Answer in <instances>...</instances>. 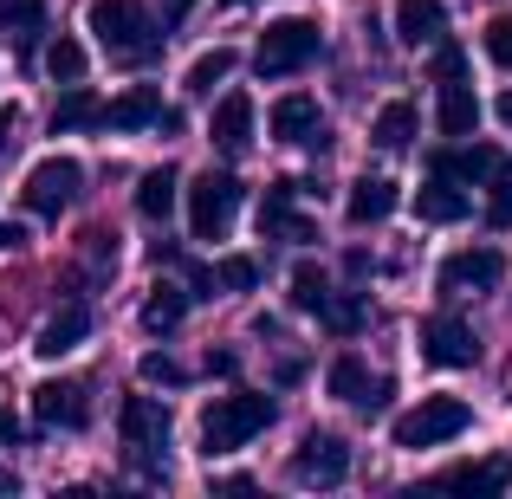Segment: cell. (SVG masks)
I'll return each instance as SVG.
<instances>
[{
    "instance_id": "22",
    "label": "cell",
    "mask_w": 512,
    "mask_h": 499,
    "mask_svg": "<svg viewBox=\"0 0 512 499\" xmlns=\"http://www.w3.org/2000/svg\"><path fill=\"white\" fill-rule=\"evenodd\" d=\"M512 480V461L506 454H487V461H467V467H448L435 487H454V493H500Z\"/></svg>"
},
{
    "instance_id": "37",
    "label": "cell",
    "mask_w": 512,
    "mask_h": 499,
    "mask_svg": "<svg viewBox=\"0 0 512 499\" xmlns=\"http://www.w3.org/2000/svg\"><path fill=\"white\" fill-rule=\"evenodd\" d=\"M188 273V299H214V292H221V279H214V266H201V260H188L182 266Z\"/></svg>"
},
{
    "instance_id": "18",
    "label": "cell",
    "mask_w": 512,
    "mask_h": 499,
    "mask_svg": "<svg viewBox=\"0 0 512 499\" xmlns=\"http://www.w3.org/2000/svg\"><path fill=\"white\" fill-rule=\"evenodd\" d=\"M448 33V7L441 0H396V39L402 46H435Z\"/></svg>"
},
{
    "instance_id": "12",
    "label": "cell",
    "mask_w": 512,
    "mask_h": 499,
    "mask_svg": "<svg viewBox=\"0 0 512 499\" xmlns=\"http://www.w3.org/2000/svg\"><path fill=\"white\" fill-rule=\"evenodd\" d=\"M506 279V253L500 247H467L441 260V292H487Z\"/></svg>"
},
{
    "instance_id": "3",
    "label": "cell",
    "mask_w": 512,
    "mask_h": 499,
    "mask_svg": "<svg viewBox=\"0 0 512 499\" xmlns=\"http://www.w3.org/2000/svg\"><path fill=\"white\" fill-rule=\"evenodd\" d=\"M318 52H325L318 26L305 20V13H292V20H273V26L260 33V46H253V65H260V78H292V72H305Z\"/></svg>"
},
{
    "instance_id": "23",
    "label": "cell",
    "mask_w": 512,
    "mask_h": 499,
    "mask_svg": "<svg viewBox=\"0 0 512 499\" xmlns=\"http://www.w3.org/2000/svg\"><path fill=\"white\" fill-rule=\"evenodd\" d=\"M493 163H500V150H487V143H474V150H435V156H428V175H448V182H487Z\"/></svg>"
},
{
    "instance_id": "6",
    "label": "cell",
    "mask_w": 512,
    "mask_h": 499,
    "mask_svg": "<svg viewBox=\"0 0 512 499\" xmlns=\"http://www.w3.org/2000/svg\"><path fill=\"white\" fill-rule=\"evenodd\" d=\"M474 409L461 396H422L409 415H396V448H441V441L467 435Z\"/></svg>"
},
{
    "instance_id": "25",
    "label": "cell",
    "mask_w": 512,
    "mask_h": 499,
    "mask_svg": "<svg viewBox=\"0 0 512 499\" xmlns=\"http://www.w3.org/2000/svg\"><path fill=\"white\" fill-rule=\"evenodd\" d=\"M370 143H376V150H409V143H415V104L409 98L383 104L376 124H370Z\"/></svg>"
},
{
    "instance_id": "29",
    "label": "cell",
    "mask_w": 512,
    "mask_h": 499,
    "mask_svg": "<svg viewBox=\"0 0 512 499\" xmlns=\"http://www.w3.org/2000/svg\"><path fill=\"white\" fill-rule=\"evenodd\" d=\"M234 72V46H214V52H201L195 65H188V78H182V91L188 98H214V85Z\"/></svg>"
},
{
    "instance_id": "31",
    "label": "cell",
    "mask_w": 512,
    "mask_h": 499,
    "mask_svg": "<svg viewBox=\"0 0 512 499\" xmlns=\"http://www.w3.org/2000/svg\"><path fill=\"white\" fill-rule=\"evenodd\" d=\"M46 78L52 85H78V78H85V46H78L72 33H59L46 46Z\"/></svg>"
},
{
    "instance_id": "35",
    "label": "cell",
    "mask_w": 512,
    "mask_h": 499,
    "mask_svg": "<svg viewBox=\"0 0 512 499\" xmlns=\"http://www.w3.org/2000/svg\"><path fill=\"white\" fill-rule=\"evenodd\" d=\"M487 59L512 72V13H493L487 20Z\"/></svg>"
},
{
    "instance_id": "11",
    "label": "cell",
    "mask_w": 512,
    "mask_h": 499,
    "mask_svg": "<svg viewBox=\"0 0 512 499\" xmlns=\"http://www.w3.org/2000/svg\"><path fill=\"white\" fill-rule=\"evenodd\" d=\"M266 124H273L279 143H299V150H325V111H318V98H305V91H286V98L266 111Z\"/></svg>"
},
{
    "instance_id": "21",
    "label": "cell",
    "mask_w": 512,
    "mask_h": 499,
    "mask_svg": "<svg viewBox=\"0 0 512 499\" xmlns=\"http://www.w3.org/2000/svg\"><path fill=\"white\" fill-rule=\"evenodd\" d=\"M415 214H422V221H435V227L467 221V195H461V182H448V175H428L422 195H415Z\"/></svg>"
},
{
    "instance_id": "13",
    "label": "cell",
    "mask_w": 512,
    "mask_h": 499,
    "mask_svg": "<svg viewBox=\"0 0 512 499\" xmlns=\"http://www.w3.org/2000/svg\"><path fill=\"white\" fill-rule=\"evenodd\" d=\"M292 195H299V182H273V188H266V201H260V234L305 247V240H318V221H305V214L292 208Z\"/></svg>"
},
{
    "instance_id": "17",
    "label": "cell",
    "mask_w": 512,
    "mask_h": 499,
    "mask_svg": "<svg viewBox=\"0 0 512 499\" xmlns=\"http://www.w3.org/2000/svg\"><path fill=\"white\" fill-rule=\"evenodd\" d=\"M156 117H163V91H156V85H130L124 98L104 104L98 124L104 130H156Z\"/></svg>"
},
{
    "instance_id": "2",
    "label": "cell",
    "mask_w": 512,
    "mask_h": 499,
    "mask_svg": "<svg viewBox=\"0 0 512 499\" xmlns=\"http://www.w3.org/2000/svg\"><path fill=\"white\" fill-rule=\"evenodd\" d=\"M273 396H253V389H240V396H214L208 409H201V454L208 461H221V454L247 448L260 428H273Z\"/></svg>"
},
{
    "instance_id": "36",
    "label": "cell",
    "mask_w": 512,
    "mask_h": 499,
    "mask_svg": "<svg viewBox=\"0 0 512 499\" xmlns=\"http://www.w3.org/2000/svg\"><path fill=\"white\" fill-rule=\"evenodd\" d=\"M182 376H188V370H182L175 357H163V350H150V357H143V383H169V389H175Z\"/></svg>"
},
{
    "instance_id": "24",
    "label": "cell",
    "mask_w": 512,
    "mask_h": 499,
    "mask_svg": "<svg viewBox=\"0 0 512 499\" xmlns=\"http://www.w3.org/2000/svg\"><path fill=\"white\" fill-rule=\"evenodd\" d=\"M182 318H188V292L163 279V286L143 299V331H150V337H169L175 325H182Z\"/></svg>"
},
{
    "instance_id": "30",
    "label": "cell",
    "mask_w": 512,
    "mask_h": 499,
    "mask_svg": "<svg viewBox=\"0 0 512 499\" xmlns=\"http://www.w3.org/2000/svg\"><path fill=\"white\" fill-rule=\"evenodd\" d=\"M292 312H325V299H331V279H325V266H312V260H299L292 266Z\"/></svg>"
},
{
    "instance_id": "15",
    "label": "cell",
    "mask_w": 512,
    "mask_h": 499,
    "mask_svg": "<svg viewBox=\"0 0 512 499\" xmlns=\"http://www.w3.org/2000/svg\"><path fill=\"white\" fill-rule=\"evenodd\" d=\"M208 143L221 156H240L253 143V98L247 91H227L221 104H214V117H208Z\"/></svg>"
},
{
    "instance_id": "32",
    "label": "cell",
    "mask_w": 512,
    "mask_h": 499,
    "mask_svg": "<svg viewBox=\"0 0 512 499\" xmlns=\"http://www.w3.org/2000/svg\"><path fill=\"white\" fill-rule=\"evenodd\" d=\"M318 318H325V331H338V337H357V331H363V318H370V305H363L357 292H344V299L331 292V299H325V312H318Z\"/></svg>"
},
{
    "instance_id": "1",
    "label": "cell",
    "mask_w": 512,
    "mask_h": 499,
    "mask_svg": "<svg viewBox=\"0 0 512 499\" xmlns=\"http://www.w3.org/2000/svg\"><path fill=\"white\" fill-rule=\"evenodd\" d=\"M85 26L98 33V46L111 52V59H124V65H150L156 52H163V39H169V26H156L143 0H91Z\"/></svg>"
},
{
    "instance_id": "20",
    "label": "cell",
    "mask_w": 512,
    "mask_h": 499,
    "mask_svg": "<svg viewBox=\"0 0 512 499\" xmlns=\"http://www.w3.org/2000/svg\"><path fill=\"white\" fill-rule=\"evenodd\" d=\"M435 124H441V137H474V124H480V104H474V91H467V78H441Z\"/></svg>"
},
{
    "instance_id": "28",
    "label": "cell",
    "mask_w": 512,
    "mask_h": 499,
    "mask_svg": "<svg viewBox=\"0 0 512 499\" xmlns=\"http://www.w3.org/2000/svg\"><path fill=\"white\" fill-rule=\"evenodd\" d=\"M0 33L20 39V52H33V39L46 33V0H0Z\"/></svg>"
},
{
    "instance_id": "38",
    "label": "cell",
    "mask_w": 512,
    "mask_h": 499,
    "mask_svg": "<svg viewBox=\"0 0 512 499\" xmlns=\"http://www.w3.org/2000/svg\"><path fill=\"white\" fill-rule=\"evenodd\" d=\"M85 253H91V266H117V234L91 227V234H85Z\"/></svg>"
},
{
    "instance_id": "42",
    "label": "cell",
    "mask_w": 512,
    "mask_h": 499,
    "mask_svg": "<svg viewBox=\"0 0 512 499\" xmlns=\"http://www.w3.org/2000/svg\"><path fill=\"white\" fill-rule=\"evenodd\" d=\"M13 124H20V111L7 104V111H0V150H13Z\"/></svg>"
},
{
    "instance_id": "41",
    "label": "cell",
    "mask_w": 512,
    "mask_h": 499,
    "mask_svg": "<svg viewBox=\"0 0 512 499\" xmlns=\"http://www.w3.org/2000/svg\"><path fill=\"white\" fill-rule=\"evenodd\" d=\"M234 370H240L234 350H208V376H234Z\"/></svg>"
},
{
    "instance_id": "45",
    "label": "cell",
    "mask_w": 512,
    "mask_h": 499,
    "mask_svg": "<svg viewBox=\"0 0 512 499\" xmlns=\"http://www.w3.org/2000/svg\"><path fill=\"white\" fill-rule=\"evenodd\" d=\"M227 7H253V0H227Z\"/></svg>"
},
{
    "instance_id": "7",
    "label": "cell",
    "mask_w": 512,
    "mask_h": 499,
    "mask_svg": "<svg viewBox=\"0 0 512 499\" xmlns=\"http://www.w3.org/2000/svg\"><path fill=\"white\" fill-rule=\"evenodd\" d=\"M78 182H85V169H78L72 156H46V163H33V169H26V182H20L26 214H46V221H59V214L78 201Z\"/></svg>"
},
{
    "instance_id": "33",
    "label": "cell",
    "mask_w": 512,
    "mask_h": 499,
    "mask_svg": "<svg viewBox=\"0 0 512 499\" xmlns=\"http://www.w3.org/2000/svg\"><path fill=\"white\" fill-rule=\"evenodd\" d=\"M487 221L493 227H512V156H500L487 175Z\"/></svg>"
},
{
    "instance_id": "9",
    "label": "cell",
    "mask_w": 512,
    "mask_h": 499,
    "mask_svg": "<svg viewBox=\"0 0 512 499\" xmlns=\"http://www.w3.org/2000/svg\"><path fill=\"white\" fill-rule=\"evenodd\" d=\"M344 474H350V448L338 435H305L299 448H292V480L299 487H344Z\"/></svg>"
},
{
    "instance_id": "44",
    "label": "cell",
    "mask_w": 512,
    "mask_h": 499,
    "mask_svg": "<svg viewBox=\"0 0 512 499\" xmlns=\"http://www.w3.org/2000/svg\"><path fill=\"white\" fill-rule=\"evenodd\" d=\"M493 117H500V124H512V91H506L500 104H493Z\"/></svg>"
},
{
    "instance_id": "10",
    "label": "cell",
    "mask_w": 512,
    "mask_h": 499,
    "mask_svg": "<svg viewBox=\"0 0 512 499\" xmlns=\"http://www.w3.org/2000/svg\"><path fill=\"white\" fill-rule=\"evenodd\" d=\"M325 383H331V396H338V402H350V409H363V415H376L389 396H396V383H389V376H370V363L350 357V350L325 370Z\"/></svg>"
},
{
    "instance_id": "27",
    "label": "cell",
    "mask_w": 512,
    "mask_h": 499,
    "mask_svg": "<svg viewBox=\"0 0 512 499\" xmlns=\"http://www.w3.org/2000/svg\"><path fill=\"white\" fill-rule=\"evenodd\" d=\"M175 188H182V175H175L169 163H163V169H150V175L137 182V214H143V221H169Z\"/></svg>"
},
{
    "instance_id": "26",
    "label": "cell",
    "mask_w": 512,
    "mask_h": 499,
    "mask_svg": "<svg viewBox=\"0 0 512 499\" xmlns=\"http://www.w3.org/2000/svg\"><path fill=\"white\" fill-rule=\"evenodd\" d=\"M98 117H104V104L91 98L85 85H72V91H65L59 104H52V137H72V130H91Z\"/></svg>"
},
{
    "instance_id": "8",
    "label": "cell",
    "mask_w": 512,
    "mask_h": 499,
    "mask_svg": "<svg viewBox=\"0 0 512 499\" xmlns=\"http://www.w3.org/2000/svg\"><path fill=\"white\" fill-rule=\"evenodd\" d=\"M422 357L435 363V370H474L480 363V337L467 318H422Z\"/></svg>"
},
{
    "instance_id": "40",
    "label": "cell",
    "mask_w": 512,
    "mask_h": 499,
    "mask_svg": "<svg viewBox=\"0 0 512 499\" xmlns=\"http://www.w3.org/2000/svg\"><path fill=\"white\" fill-rule=\"evenodd\" d=\"M26 247V227L20 221H0V253H20Z\"/></svg>"
},
{
    "instance_id": "34",
    "label": "cell",
    "mask_w": 512,
    "mask_h": 499,
    "mask_svg": "<svg viewBox=\"0 0 512 499\" xmlns=\"http://www.w3.org/2000/svg\"><path fill=\"white\" fill-rule=\"evenodd\" d=\"M214 279H221V292H253V286H260V260H247V253H227V260L214 266Z\"/></svg>"
},
{
    "instance_id": "14",
    "label": "cell",
    "mask_w": 512,
    "mask_h": 499,
    "mask_svg": "<svg viewBox=\"0 0 512 499\" xmlns=\"http://www.w3.org/2000/svg\"><path fill=\"white\" fill-rule=\"evenodd\" d=\"M33 415H39V428H85L91 422V389L85 383H39Z\"/></svg>"
},
{
    "instance_id": "16",
    "label": "cell",
    "mask_w": 512,
    "mask_h": 499,
    "mask_svg": "<svg viewBox=\"0 0 512 499\" xmlns=\"http://www.w3.org/2000/svg\"><path fill=\"white\" fill-rule=\"evenodd\" d=\"M85 337H91V305H85V299H72V305H59V312L39 325V344H33V350L59 363V357H72Z\"/></svg>"
},
{
    "instance_id": "43",
    "label": "cell",
    "mask_w": 512,
    "mask_h": 499,
    "mask_svg": "<svg viewBox=\"0 0 512 499\" xmlns=\"http://www.w3.org/2000/svg\"><path fill=\"white\" fill-rule=\"evenodd\" d=\"M0 441H7V448L20 441V422H13V409H0Z\"/></svg>"
},
{
    "instance_id": "39",
    "label": "cell",
    "mask_w": 512,
    "mask_h": 499,
    "mask_svg": "<svg viewBox=\"0 0 512 499\" xmlns=\"http://www.w3.org/2000/svg\"><path fill=\"white\" fill-rule=\"evenodd\" d=\"M435 78H467V59H461V46H435Z\"/></svg>"
},
{
    "instance_id": "19",
    "label": "cell",
    "mask_w": 512,
    "mask_h": 499,
    "mask_svg": "<svg viewBox=\"0 0 512 499\" xmlns=\"http://www.w3.org/2000/svg\"><path fill=\"white\" fill-rule=\"evenodd\" d=\"M350 227H376L396 214V182L389 175H363V182H350V201H344Z\"/></svg>"
},
{
    "instance_id": "4",
    "label": "cell",
    "mask_w": 512,
    "mask_h": 499,
    "mask_svg": "<svg viewBox=\"0 0 512 499\" xmlns=\"http://www.w3.org/2000/svg\"><path fill=\"white\" fill-rule=\"evenodd\" d=\"M117 428H124L130 461H143V474L163 480V474H169V467H163V448H169V402H156V396H130L124 409H117Z\"/></svg>"
},
{
    "instance_id": "5",
    "label": "cell",
    "mask_w": 512,
    "mask_h": 499,
    "mask_svg": "<svg viewBox=\"0 0 512 499\" xmlns=\"http://www.w3.org/2000/svg\"><path fill=\"white\" fill-rule=\"evenodd\" d=\"M234 214H240V182L227 169H201L188 182V234L195 240H227Z\"/></svg>"
}]
</instances>
